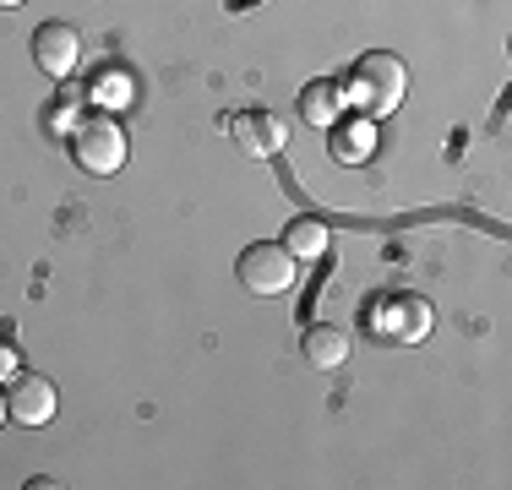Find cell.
Returning a JSON list of instances; mask_svg holds the SVG:
<instances>
[{
    "instance_id": "1",
    "label": "cell",
    "mask_w": 512,
    "mask_h": 490,
    "mask_svg": "<svg viewBox=\"0 0 512 490\" xmlns=\"http://www.w3.org/2000/svg\"><path fill=\"white\" fill-rule=\"evenodd\" d=\"M404 88H409V71H404V60L387 55V49L360 55L355 71L338 82V93H344L349 104H360L365 115H393V109L404 104Z\"/></svg>"
},
{
    "instance_id": "5",
    "label": "cell",
    "mask_w": 512,
    "mask_h": 490,
    "mask_svg": "<svg viewBox=\"0 0 512 490\" xmlns=\"http://www.w3.org/2000/svg\"><path fill=\"white\" fill-rule=\"evenodd\" d=\"M229 137H235V147L246 158H273L289 131L273 109H240V115H229Z\"/></svg>"
},
{
    "instance_id": "10",
    "label": "cell",
    "mask_w": 512,
    "mask_h": 490,
    "mask_svg": "<svg viewBox=\"0 0 512 490\" xmlns=\"http://www.w3.org/2000/svg\"><path fill=\"white\" fill-rule=\"evenodd\" d=\"M338 109H344V93H338V82H311V88L300 93V115H306L311 126H333Z\"/></svg>"
},
{
    "instance_id": "7",
    "label": "cell",
    "mask_w": 512,
    "mask_h": 490,
    "mask_svg": "<svg viewBox=\"0 0 512 490\" xmlns=\"http://www.w3.org/2000/svg\"><path fill=\"white\" fill-rule=\"evenodd\" d=\"M300 349H306V365H316V371H338V365L349 360V349H355V338L338 322H311L306 338H300Z\"/></svg>"
},
{
    "instance_id": "13",
    "label": "cell",
    "mask_w": 512,
    "mask_h": 490,
    "mask_svg": "<svg viewBox=\"0 0 512 490\" xmlns=\"http://www.w3.org/2000/svg\"><path fill=\"white\" fill-rule=\"evenodd\" d=\"M0 420H6V403H0Z\"/></svg>"
},
{
    "instance_id": "12",
    "label": "cell",
    "mask_w": 512,
    "mask_h": 490,
    "mask_svg": "<svg viewBox=\"0 0 512 490\" xmlns=\"http://www.w3.org/2000/svg\"><path fill=\"white\" fill-rule=\"evenodd\" d=\"M22 6V0H0V11H17Z\"/></svg>"
},
{
    "instance_id": "8",
    "label": "cell",
    "mask_w": 512,
    "mask_h": 490,
    "mask_svg": "<svg viewBox=\"0 0 512 490\" xmlns=\"http://www.w3.org/2000/svg\"><path fill=\"white\" fill-rule=\"evenodd\" d=\"M371 147H376L371 120H333V126H327V153H333V164H360V158H371Z\"/></svg>"
},
{
    "instance_id": "11",
    "label": "cell",
    "mask_w": 512,
    "mask_h": 490,
    "mask_svg": "<svg viewBox=\"0 0 512 490\" xmlns=\"http://www.w3.org/2000/svg\"><path fill=\"white\" fill-rule=\"evenodd\" d=\"M11 376H17V349L0 343V382H11Z\"/></svg>"
},
{
    "instance_id": "9",
    "label": "cell",
    "mask_w": 512,
    "mask_h": 490,
    "mask_svg": "<svg viewBox=\"0 0 512 490\" xmlns=\"http://www.w3.org/2000/svg\"><path fill=\"white\" fill-rule=\"evenodd\" d=\"M327 245H333V235H327L322 218H289L284 224V251L295 256V262H316V256H327Z\"/></svg>"
},
{
    "instance_id": "4",
    "label": "cell",
    "mask_w": 512,
    "mask_h": 490,
    "mask_svg": "<svg viewBox=\"0 0 512 490\" xmlns=\"http://www.w3.org/2000/svg\"><path fill=\"white\" fill-rule=\"evenodd\" d=\"M33 60H39L44 77H71L82 60V33L71 22H39L33 28Z\"/></svg>"
},
{
    "instance_id": "3",
    "label": "cell",
    "mask_w": 512,
    "mask_h": 490,
    "mask_svg": "<svg viewBox=\"0 0 512 490\" xmlns=\"http://www.w3.org/2000/svg\"><path fill=\"white\" fill-rule=\"evenodd\" d=\"M295 273H300V262L284 251V240H256L235 262V278L246 294H284L295 284Z\"/></svg>"
},
{
    "instance_id": "2",
    "label": "cell",
    "mask_w": 512,
    "mask_h": 490,
    "mask_svg": "<svg viewBox=\"0 0 512 490\" xmlns=\"http://www.w3.org/2000/svg\"><path fill=\"white\" fill-rule=\"evenodd\" d=\"M71 158H77L82 175H120L126 164V131H120L115 115H82L71 126Z\"/></svg>"
},
{
    "instance_id": "6",
    "label": "cell",
    "mask_w": 512,
    "mask_h": 490,
    "mask_svg": "<svg viewBox=\"0 0 512 490\" xmlns=\"http://www.w3.org/2000/svg\"><path fill=\"white\" fill-rule=\"evenodd\" d=\"M50 414H55V382H50V376H11V387H6V420L44 425Z\"/></svg>"
}]
</instances>
